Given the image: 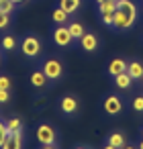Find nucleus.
<instances>
[{
    "label": "nucleus",
    "instance_id": "1",
    "mask_svg": "<svg viewBox=\"0 0 143 149\" xmlns=\"http://www.w3.org/2000/svg\"><path fill=\"white\" fill-rule=\"evenodd\" d=\"M137 23V6L133 0H116V13L112 19V27L116 31H129Z\"/></svg>",
    "mask_w": 143,
    "mask_h": 149
},
{
    "label": "nucleus",
    "instance_id": "2",
    "mask_svg": "<svg viewBox=\"0 0 143 149\" xmlns=\"http://www.w3.org/2000/svg\"><path fill=\"white\" fill-rule=\"evenodd\" d=\"M41 70H43L45 78L51 80V82H57V80H61V76H63V63H61L59 59H55V57L45 59Z\"/></svg>",
    "mask_w": 143,
    "mask_h": 149
},
{
    "label": "nucleus",
    "instance_id": "3",
    "mask_svg": "<svg viewBox=\"0 0 143 149\" xmlns=\"http://www.w3.org/2000/svg\"><path fill=\"white\" fill-rule=\"evenodd\" d=\"M37 141L41 145H55L57 143V131L49 123H43L37 127Z\"/></svg>",
    "mask_w": 143,
    "mask_h": 149
},
{
    "label": "nucleus",
    "instance_id": "4",
    "mask_svg": "<svg viewBox=\"0 0 143 149\" xmlns=\"http://www.w3.org/2000/svg\"><path fill=\"white\" fill-rule=\"evenodd\" d=\"M21 47H23V55H25V57H29V59H35V57H39V55H41V51H43V47H41V41H39L37 37H33V35L25 37Z\"/></svg>",
    "mask_w": 143,
    "mask_h": 149
},
{
    "label": "nucleus",
    "instance_id": "5",
    "mask_svg": "<svg viewBox=\"0 0 143 149\" xmlns=\"http://www.w3.org/2000/svg\"><path fill=\"white\" fill-rule=\"evenodd\" d=\"M102 108H104V112H106L108 116H116V114L123 112L125 104H123V100H121L116 94H108V96L104 98V102H102Z\"/></svg>",
    "mask_w": 143,
    "mask_h": 149
},
{
    "label": "nucleus",
    "instance_id": "6",
    "mask_svg": "<svg viewBox=\"0 0 143 149\" xmlns=\"http://www.w3.org/2000/svg\"><path fill=\"white\" fill-rule=\"evenodd\" d=\"M98 13H100L102 23L106 27H112V19H114V13H116V0H108V2L98 4Z\"/></svg>",
    "mask_w": 143,
    "mask_h": 149
},
{
    "label": "nucleus",
    "instance_id": "7",
    "mask_svg": "<svg viewBox=\"0 0 143 149\" xmlns=\"http://www.w3.org/2000/svg\"><path fill=\"white\" fill-rule=\"evenodd\" d=\"M23 143H25V135H23V129H17V131H10L4 145L0 149H23Z\"/></svg>",
    "mask_w": 143,
    "mask_h": 149
},
{
    "label": "nucleus",
    "instance_id": "8",
    "mask_svg": "<svg viewBox=\"0 0 143 149\" xmlns=\"http://www.w3.org/2000/svg\"><path fill=\"white\" fill-rule=\"evenodd\" d=\"M53 41H55L57 47H68V45H72L74 37H72V33H70V29H68L66 25H59V27L53 31Z\"/></svg>",
    "mask_w": 143,
    "mask_h": 149
},
{
    "label": "nucleus",
    "instance_id": "9",
    "mask_svg": "<svg viewBox=\"0 0 143 149\" xmlns=\"http://www.w3.org/2000/svg\"><path fill=\"white\" fill-rule=\"evenodd\" d=\"M80 47H82L84 51H88V53L96 51V49H98V37H96L94 33H84V35L80 37Z\"/></svg>",
    "mask_w": 143,
    "mask_h": 149
},
{
    "label": "nucleus",
    "instance_id": "10",
    "mask_svg": "<svg viewBox=\"0 0 143 149\" xmlns=\"http://www.w3.org/2000/svg\"><path fill=\"white\" fill-rule=\"evenodd\" d=\"M59 108H61L63 114H76L78 108H80V104H78V100L74 96H63L59 100Z\"/></svg>",
    "mask_w": 143,
    "mask_h": 149
},
{
    "label": "nucleus",
    "instance_id": "11",
    "mask_svg": "<svg viewBox=\"0 0 143 149\" xmlns=\"http://www.w3.org/2000/svg\"><path fill=\"white\" fill-rule=\"evenodd\" d=\"M127 74L131 76V80L135 82H139V80H143V63L141 61H129L127 63Z\"/></svg>",
    "mask_w": 143,
    "mask_h": 149
},
{
    "label": "nucleus",
    "instance_id": "12",
    "mask_svg": "<svg viewBox=\"0 0 143 149\" xmlns=\"http://www.w3.org/2000/svg\"><path fill=\"white\" fill-rule=\"evenodd\" d=\"M123 72H127V61L125 59H121V57H114L110 63H108V76H119V74H123Z\"/></svg>",
    "mask_w": 143,
    "mask_h": 149
},
{
    "label": "nucleus",
    "instance_id": "13",
    "mask_svg": "<svg viewBox=\"0 0 143 149\" xmlns=\"http://www.w3.org/2000/svg\"><path fill=\"white\" fill-rule=\"evenodd\" d=\"M131 84H133V80H131V76H129L127 72L114 76V86H116V88H121V90H129Z\"/></svg>",
    "mask_w": 143,
    "mask_h": 149
},
{
    "label": "nucleus",
    "instance_id": "14",
    "mask_svg": "<svg viewBox=\"0 0 143 149\" xmlns=\"http://www.w3.org/2000/svg\"><path fill=\"white\" fill-rule=\"evenodd\" d=\"M45 84H47V78H45L43 70H41V72L35 70V72L31 74V86H33V88H45Z\"/></svg>",
    "mask_w": 143,
    "mask_h": 149
},
{
    "label": "nucleus",
    "instance_id": "15",
    "mask_svg": "<svg viewBox=\"0 0 143 149\" xmlns=\"http://www.w3.org/2000/svg\"><path fill=\"white\" fill-rule=\"evenodd\" d=\"M80 6H82V0H59V8H63L68 15L76 13Z\"/></svg>",
    "mask_w": 143,
    "mask_h": 149
},
{
    "label": "nucleus",
    "instance_id": "16",
    "mask_svg": "<svg viewBox=\"0 0 143 149\" xmlns=\"http://www.w3.org/2000/svg\"><path fill=\"white\" fill-rule=\"evenodd\" d=\"M106 143H110L112 147H116V149H123L127 143H125V137L121 135V133H110L108 135V139H106Z\"/></svg>",
    "mask_w": 143,
    "mask_h": 149
},
{
    "label": "nucleus",
    "instance_id": "17",
    "mask_svg": "<svg viewBox=\"0 0 143 149\" xmlns=\"http://www.w3.org/2000/svg\"><path fill=\"white\" fill-rule=\"evenodd\" d=\"M68 17H70V15H68L63 8H55L53 15H51V19H53L55 25H66V23H68Z\"/></svg>",
    "mask_w": 143,
    "mask_h": 149
},
{
    "label": "nucleus",
    "instance_id": "18",
    "mask_svg": "<svg viewBox=\"0 0 143 149\" xmlns=\"http://www.w3.org/2000/svg\"><path fill=\"white\" fill-rule=\"evenodd\" d=\"M68 29H70V33H72V37H74V39H80V37L86 33V31H84V27H82L80 23H72Z\"/></svg>",
    "mask_w": 143,
    "mask_h": 149
},
{
    "label": "nucleus",
    "instance_id": "19",
    "mask_svg": "<svg viewBox=\"0 0 143 149\" xmlns=\"http://www.w3.org/2000/svg\"><path fill=\"white\" fill-rule=\"evenodd\" d=\"M0 43H2V47H4L6 51H13V49L17 47V41H15V37H10V35H4Z\"/></svg>",
    "mask_w": 143,
    "mask_h": 149
},
{
    "label": "nucleus",
    "instance_id": "20",
    "mask_svg": "<svg viewBox=\"0 0 143 149\" xmlns=\"http://www.w3.org/2000/svg\"><path fill=\"white\" fill-rule=\"evenodd\" d=\"M0 10L6 13V15L15 13V2H13V0H0Z\"/></svg>",
    "mask_w": 143,
    "mask_h": 149
},
{
    "label": "nucleus",
    "instance_id": "21",
    "mask_svg": "<svg viewBox=\"0 0 143 149\" xmlns=\"http://www.w3.org/2000/svg\"><path fill=\"white\" fill-rule=\"evenodd\" d=\"M6 127H8V131H17V129H23V120L21 118H8L6 120Z\"/></svg>",
    "mask_w": 143,
    "mask_h": 149
},
{
    "label": "nucleus",
    "instance_id": "22",
    "mask_svg": "<svg viewBox=\"0 0 143 149\" xmlns=\"http://www.w3.org/2000/svg\"><path fill=\"white\" fill-rule=\"evenodd\" d=\"M8 127H6V123H2V120H0V147H2L4 145V141H6V137H8Z\"/></svg>",
    "mask_w": 143,
    "mask_h": 149
},
{
    "label": "nucleus",
    "instance_id": "23",
    "mask_svg": "<svg viewBox=\"0 0 143 149\" xmlns=\"http://www.w3.org/2000/svg\"><path fill=\"white\" fill-rule=\"evenodd\" d=\"M8 25H10V15H6V13L0 10V29H6Z\"/></svg>",
    "mask_w": 143,
    "mask_h": 149
},
{
    "label": "nucleus",
    "instance_id": "24",
    "mask_svg": "<svg viewBox=\"0 0 143 149\" xmlns=\"http://www.w3.org/2000/svg\"><path fill=\"white\" fill-rule=\"evenodd\" d=\"M133 110H137V112H143V96H137V98H133Z\"/></svg>",
    "mask_w": 143,
    "mask_h": 149
},
{
    "label": "nucleus",
    "instance_id": "25",
    "mask_svg": "<svg viewBox=\"0 0 143 149\" xmlns=\"http://www.w3.org/2000/svg\"><path fill=\"white\" fill-rule=\"evenodd\" d=\"M0 90H10V78L0 76Z\"/></svg>",
    "mask_w": 143,
    "mask_h": 149
},
{
    "label": "nucleus",
    "instance_id": "26",
    "mask_svg": "<svg viewBox=\"0 0 143 149\" xmlns=\"http://www.w3.org/2000/svg\"><path fill=\"white\" fill-rule=\"evenodd\" d=\"M10 100V94H8V90H0V104H6Z\"/></svg>",
    "mask_w": 143,
    "mask_h": 149
},
{
    "label": "nucleus",
    "instance_id": "27",
    "mask_svg": "<svg viewBox=\"0 0 143 149\" xmlns=\"http://www.w3.org/2000/svg\"><path fill=\"white\" fill-rule=\"evenodd\" d=\"M41 149H55V145H41Z\"/></svg>",
    "mask_w": 143,
    "mask_h": 149
},
{
    "label": "nucleus",
    "instance_id": "28",
    "mask_svg": "<svg viewBox=\"0 0 143 149\" xmlns=\"http://www.w3.org/2000/svg\"><path fill=\"white\" fill-rule=\"evenodd\" d=\"M102 149H116V147H112V145H110V143H106V145H104V147H102Z\"/></svg>",
    "mask_w": 143,
    "mask_h": 149
},
{
    "label": "nucleus",
    "instance_id": "29",
    "mask_svg": "<svg viewBox=\"0 0 143 149\" xmlns=\"http://www.w3.org/2000/svg\"><path fill=\"white\" fill-rule=\"evenodd\" d=\"M123 149H137V147H133V145H125Z\"/></svg>",
    "mask_w": 143,
    "mask_h": 149
},
{
    "label": "nucleus",
    "instance_id": "30",
    "mask_svg": "<svg viewBox=\"0 0 143 149\" xmlns=\"http://www.w3.org/2000/svg\"><path fill=\"white\" fill-rule=\"evenodd\" d=\"M102 2H108V0H96V4H102Z\"/></svg>",
    "mask_w": 143,
    "mask_h": 149
},
{
    "label": "nucleus",
    "instance_id": "31",
    "mask_svg": "<svg viewBox=\"0 0 143 149\" xmlns=\"http://www.w3.org/2000/svg\"><path fill=\"white\" fill-rule=\"evenodd\" d=\"M13 2H15V4H19V2H25V0H13Z\"/></svg>",
    "mask_w": 143,
    "mask_h": 149
},
{
    "label": "nucleus",
    "instance_id": "32",
    "mask_svg": "<svg viewBox=\"0 0 143 149\" xmlns=\"http://www.w3.org/2000/svg\"><path fill=\"white\" fill-rule=\"evenodd\" d=\"M137 149H143V141H141V143H139V147H137Z\"/></svg>",
    "mask_w": 143,
    "mask_h": 149
},
{
    "label": "nucleus",
    "instance_id": "33",
    "mask_svg": "<svg viewBox=\"0 0 143 149\" xmlns=\"http://www.w3.org/2000/svg\"><path fill=\"white\" fill-rule=\"evenodd\" d=\"M76 149H88V147H76Z\"/></svg>",
    "mask_w": 143,
    "mask_h": 149
},
{
    "label": "nucleus",
    "instance_id": "34",
    "mask_svg": "<svg viewBox=\"0 0 143 149\" xmlns=\"http://www.w3.org/2000/svg\"><path fill=\"white\" fill-rule=\"evenodd\" d=\"M141 135H143V129H141Z\"/></svg>",
    "mask_w": 143,
    "mask_h": 149
}]
</instances>
